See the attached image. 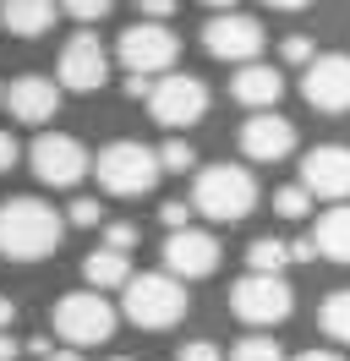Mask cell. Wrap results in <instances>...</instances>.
<instances>
[{"label": "cell", "instance_id": "1", "mask_svg": "<svg viewBox=\"0 0 350 361\" xmlns=\"http://www.w3.org/2000/svg\"><path fill=\"white\" fill-rule=\"evenodd\" d=\"M61 230H66V219L44 197H11V203H0V257L44 263L61 247Z\"/></svg>", "mask_w": 350, "mask_h": 361}, {"label": "cell", "instance_id": "2", "mask_svg": "<svg viewBox=\"0 0 350 361\" xmlns=\"http://www.w3.org/2000/svg\"><path fill=\"white\" fill-rule=\"evenodd\" d=\"M192 214L214 219V225H236L258 208V180L246 164H208L192 176V197H186Z\"/></svg>", "mask_w": 350, "mask_h": 361}, {"label": "cell", "instance_id": "3", "mask_svg": "<svg viewBox=\"0 0 350 361\" xmlns=\"http://www.w3.org/2000/svg\"><path fill=\"white\" fill-rule=\"evenodd\" d=\"M121 312L137 323V329H148V334H164L175 329L181 317H186V285L170 279V274H131L126 290H121Z\"/></svg>", "mask_w": 350, "mask_h": 361}, {"label": "cell", "instance_id": "4", "mask_svg": "<svg viewBox=\"0 0 350 361\" xmlns=\"http://www.w3.org/2000/svg\"><path fill=\"white\" fill-rule=\"evenodd\" d=\"M93 176H99V186L109 197H148L159 186V154L143 148V142H131V137H115V142L99 148Z\"/></svg>", "mask_w": 350, "mask_h": 361}, {"label": "cell", "instance_id": "5", "mask_svg": "<svg viewBox=\"0 0 350 361\" xmlns=\"http://www.w3.org/2000/svg\"><path fill=\"white\" fill-rule=\"evenodd\" d=\"M55 339L66 350H88V345H104L115 334V307H109L99 290H71L55 301Z\"/></svg>", "mask_w": 350, "mask_h": 361}, {"label": "cell", "instance_id": "6", "mask_svg": "<svg viewBox=\"0 0 350 361\" xmlns=\"http://www.w3.org/2000/svg\"><path fill=\"white\" fill-rule=\"evenodd\" d=\"M230 312L246 323V329H274L296 312V290L284 285L279 274H241L230 285Z\"/></svg>", "mask_w": 350, "mask_h": 361}, {"label": "cell", "instance_id": "7", "mask_svg": "<svg viewBox=\"0 0 350 361\" xmlns=\"http://www.w3.org/2000/svg\"><path fill=\"white\" fill-rule=\"evenodd\" d=\"M148 115L159 126H170V132H186L197 126L203 115H208V88L186 77V71H170V77H153L148 88Z\"/></svg>", "mask_w": 350, "mask_h": 361}, {"label": "cell", "instance_id": "8", "mask_svg": "<svg viewBox=\"0 0 350 361\" xmlns=\"http://www.w3.org/2000/svg\"><path fill=\"white\" fill-rule=\"evenodd\" d=\"M268 44V33L252 11H219L214 23H203V49L214 61H230V66H252Z\"/></svg>", "mask_w": 350, "mask_h": 361}, {"label": "cell", "instance_id": "9", "mask_svg": "<svg viewBox=\"0 0 350 361\" xmlns=\"http://www.w3.org/2000/svg\"><path fill=\"white\" fill-rule=\"evenodd\" d=\"M121 66L131 71V77H170L175 55H181V39H175L170 27H153V23H131L126 33H121Z\"/></svg>", "mask_w": 350, "mask_h": 361}, {"label": "cell", "instance_id": "10", "mask_svg": "<svg viewBox=\"0 0 350 361\" xmlns=\"http://www.w3.org/2000/svg\"><path fill=\"white\" fill-rule=\"evenodd\" d=\"M28 159H33V176H39L44 186H77V180L93 170L88 148L71 132H44L39 142L28 148Z\"/></svg>", "mask_w": 350, "mask_h": 361}, {"label": "cell", "instance_id": "11", "mask_svg": "<svg viewBox=\"0 0 350 361\" xmlns=\"http://www.w3.org/2000/svg\"><path fill=\"white\" fill-rule=\"evenodd\" d=\"M301 186L306 197H328V208H339L350 197V142H318L312 154H301Z\"/></svg>", "mask_w": 350, "mask_h": 361}, {"label": "cell", "instance_id": "12", "mask_svg": "<svg viewBox=\"0 0 350 361\" xmlns=\"http://www.w3.org/2000/svg\"><path fill=\"white\" fill-rule=\"evenodd\" d=\"M301 93L318 115H350V55H318L301 77Z\"/></svg>", "mask_w": 350, "mask_h": 361}, {"label": "cell", "instance_id": "13", "mask_svg": "<svg viewBox=\"0 0 350 361\" xmlns=\"http://www.w3.org/2000/svg\"><path fill=\"white\" fill-rule=\"evenodd\" d=\"M55 66H61V88H71V93H93V88L109 82V55L93 33H71L61 44V61H55Z\"/></svg>", "mask_w": 350, "mask_h": 361}, {"label": "cell", "instance_id": "14", "mask_svg": "<svg viewBox=\"0 0 350 361\" xmlns=\"http://www.w3.org/2000/svg\"><path fill=\"white\" fill-rule=\"evenodd\" d=\"M219 269V241L208 230H175L170 241H164V274L170 279H208Z\"/></svg>", "mask_w": 350, "mask_h": 361}, {"label": "cell", "instance_id": "15", "mask_svg": "<svg viewBox=\"0 0 350 361\" xmlns=\"http://www.w3.org/2000/svg\"><path fill=\"white\" fill-rule=\"evenodd\" d=\"M236 142H241V154H246V159H258V164H279V159L296 148V126H290L284 115L262 110V115H246V121H241Z\"/></svg>", "mask_w": 350, "mask_h": 361}, {"label": "cell", "instance_id": "16", "mask_svg": "<svg viewBox=\"0 0 350 361\" xmlns=\"http://www.w3.org/2000/svg\"><path fill=\"white\" fill-rule=\"evenodd\" d=\"M6 110H11V121H22V126H44L49 115L61 110V88H55L49 77H33V71H22L17 82L6 88Z\"/></svg>", "mask_w": 350, "mask_h": 361}, {"label": "cell", "instance_id": "17", "mask_svg": "<svg viewBox=\"0 0 350 361\" xmlns=\"http://www.w3.org/2000/svg\"><path fill=\"white\" fill-rule=\"evenodd\" d=\"M279 93H284V77L274 66H258V61H252V66H236V77H230V99L246 104V110H258V115L274 110Z\"/></svg>", "mask_w": 350, "mask_h": 361}, {"label": "cell", "instance_id": "18", "mask_svg": "<svg viewBox=\"0 0 350 361\" xmlns=\"http://www.w3.org/2000/svg\"><path fill=\"white\" fill-rule=\"evenodd\" d=\"M0 23H6L11 39H44L55 27V6H44V0H6L0 6Z\"/></svg>", "mask_w": 350, "mask_h": 361}, {"label": "cell", "instance_id": "19", "mask_svg": "<svg viewBox=\"0 0 350 361\" xmlns=\"http://www.w3.org/2000/svg\"><path fill=\"white\" fill-rule=\"evenodd\" d=\"M312 247H318V257L350 263V203L318 214V225H312Z\"/></svg>", "mask_w": 350, "mask_h": 361}, {"label": "cell", "instance_id": "20", "mask_svg": "<svg viewBox=\"0 0 350 361\" xmlns=\"http://www.w3.org/2000/svg\"><path fill=\"white\" fill-rule=\"evenodd\" d=\"M83 274H88V285H99V290H115V285H121V290H126V279H131V257L126 252H93V257H88L83 263Z\"/></svg>", "mask_w": 350, "mask_h": 361}, {"label": "cell", "instance_id": "21", "mask_svg": "<svg viewBox=\"0 0 350 361\" xmlns=\"http://www.w3.org/2000/svg\"><path fill=\"white\" fill-rule=\"evenodd\" d=\"M318 329H323L334 345H350V290L323 295V307H318Z\"/></svg>", "mask_w": 350, "mask_h": 361}, {"label": "cell", "instance_id": "22", "mask_svg": "<svg viewBox=\"0 0 350 361\" xmlns=\"http://www.w3.org/2000/svg\"><path fill=\"white\" fill-rule=\"evenodd\" d=\"M284 263H290V247L274 241V235H262V241L246 247V274H279Z\"/></svg>", "mask_w": 350, "mask_h": 361}, {"label": "cell", "instance_id": "23", "mask_svg": "<svg viewBox=\"0 0 350 361\" xmlns=\"http://www.w3.org/2000/svg\"><path fill=\"white\" fill-rule=\"evenodd\" d=\"M230 361H284V350L274 334H241L230 345Z\"/></svg>", "mask_w": 350, "mask_h": 361}, {"label": "cell", "instance_id": "24", "mask_svg": "<svg viewBox=\"0 0 350 361\" xmlns=\"http://www.w3.org/2000/svg\"><path fill=\"white\" fill-rule=\"evenodd\" d=\"M192 142H186V137H170V142H164V148H159V170H170V176H192Z\"/></svg>", "mask_w": 350, "mask_h": 361}, {"label": "cell", "instance_id": "25", "mask_svg": "<svg viewBox=\"0 0 350 361\" xmlns=\"http://www.w3.org/2000/svg\"><path fill=\"white\" fill-rule=\"evenodd\" d=\"M306 208H312L306 186H290V180H284L279 192H274V214H279V219H306Z\"/></svg>", "mask_w": 350, "mask_h": 361}, {"label": "cell", "instance_id": "26", "mask_svg": "<svg viewBox=\"0 0 350 361\" xmlns=\"http://www.w3.org/2000/svg\"><path fill=\"white\" fill-rule=\"evenodd\" d=\"M66 219L77 230H93L99 219H104V208H99V197H71V208H66Z\"/></svg>", "mask_w": 350, "mask_h": 361}, {"label": "cell", "instance_id": "27", "mask_svg": "<svg viewBox=\"0 0 350 361\" xmlns=\"http://www.w3.org/2000/svg\"><path fill=\"white\" fill-rule=\"evenodd\" d=\"M279 55H284V66H306V61H318V49H312L306 33H290V39L279 44Z\"/></svg>", "mask_w": 350, "mask_h": 361}, {"label": "cell", "instance_id": "28", "mask_svg": "<svg viewBox=\"0 0 350 361\" xmlns=\"http://www.w3.org/2000/svg\"><path fill=\"white\" fill-rule=\"evenodd\" d=\"M131 247H137V225H131V219L104 225V252H126V257H131Z\"/></svg>", "mask_w": 350, "mask_h": 361}, {"label": "cell", "instance_id": "29", "mask_svg": "<svg viewBox=\"0 0 350 361\" xmlns=\"http://www.w3.org/2000/svg\"><path fill=\"white\" fill-rule=\"evenodd\" d=\"M186 219H192V208H186V203H164V208H159V225L170 230V235H175V230H186Z\"/></svg>", "mask_w": 350, "mask_h": 361}, {"label": "cell", "instance_id": "30", "mask_svg": "<svg viewBox=\"0 0 350 361\" xmlns=\"http://www.w3.org/2000/svg\"><path fill=\"white\" fill-rule=\"evenodd\" d=\"M66 11H71L77 23H99V17H109V6H104V0H71Z\"/></svg>", "mask_w": 350, "mask_h": 361}, {"label": "cell", "instance_id": "31", "mask_svg": "<svg viewBox=\"0 0 350 361\" xmlns=\"http://www.w3.org/2000/svg\"><path fill=\"white\" fill-rule=\"evenodd\" d=\"M175 361H224V356H219V345H208V339H192V345H181Z\"/></svg>", "mask_w": 350, "mask_h": 361}, {"label": "cell", "instance_id": "32", "mask_svg": "<svg viewBox=\"0 0 350 361\" xmlns=\"http://www.w3.org/2000/svg\"><path fill=\"white\" fill-rule=\"evenodd\" d=\"M11 164H17V137H11V132H0V176H6Z\"/></svg>", "mask_w": 350, "mask_h": 361}, {"label": "cell", "instance_id": "33", "mask_svg": "<svg viewBox=\"0 0 350 361\" xmlns=\"http://www.w3.org/2000/svg\"><path fill=\"white\" fill-rule=\"evenodd\" d=\"M284 247H290V263H312V257H318L312 235H306V241H284Z\"/></svg>", "mask_w": 350, "mask_h": 361}, {"label": "cell", "instance_id": "34", "mask_svg": "<svg viewBox=\"0 0 350 361\" xmlns=\"http://www.w3.org/2000/svg\"><path fill=\"white\" fill-rule=\"evenodd\" d=\"M17 356H22V345L11 334H0V361H17Z\"/></svg>", "mask_w": 350, "mask_h": 361}, {"label": "cell", "instance_id": "35", "mask_svg": "<svg viewBox=\"0 0 350 361\" xmlns=\"http://www.w3.org/2000/svg\"><path fill=\"white\" fill-rule=\"evenodd\" d=\"M28 356H39V361H49V356H55V350H49V339L39 334V339H28Z\"/></svg>", "mask_w": 350, "mask_h": 361}, {"label": "cell", "instance_id": "36", "mask_svg": "<svg viewBox=\"0 0 350 361\" xmlns=\"http://www.w3.org/2000/svg\"><path fill=\"white\" fill-rule=\"evenodd\" d=\"M11 317H17V307H11V301H6V295H0V334H6V329H11Z\"/></svg>", "mask_w": 350, "mask_h": 361}, {"label": "cell", "instance_id": "37", "mask_svg": "<svg viewBox=\"0 0 350 361\" xmlns=\"http://www.w3.org/2000/svg\"><path fill=\"white\" fill-rule=\"evenodd\" d=\"M296 361H339V350H301Z\"/></svg>", "mask_w": 350, "mask_h": 361}, {"label": "cell", "instance_id": "38", "mask_svg": "<svg viewBox=\"0 0 350 361\" xmlns=\"http://www.w3.org/2000/svg\"><path fill=\"white\" fill-rule=\"evenodd\" d=\"M49 361H83V356H77V350H55Z\"/></svg>", "mask_w": 350, "mask_h": 361}, {"label": "cell", "instance_id": "39", "mask_svg": "<svg viewBox=\"0 0 350 361\" xmlns=\"http://www.w3.org/2000/svg\"><path fill=\"white\" fill-rule=\"evenodd\" d=\"M109 361H131V356H109Z\"/></svg>", "mask_w": 350, "mask_h": 361}, {"label": "cell", "instance_id": "40", "mask_svg": "<svg viewBox=\"0 0 350 361\" xmlns=\"http://www.w3.org/2000/svg\"><path fill=\"white\" fill-rule=\"evenodd\" d=\"M0 99H6V88H0Z\"/></svg>", "mask_w": 350, "mask_h": 361}]
</instances>
